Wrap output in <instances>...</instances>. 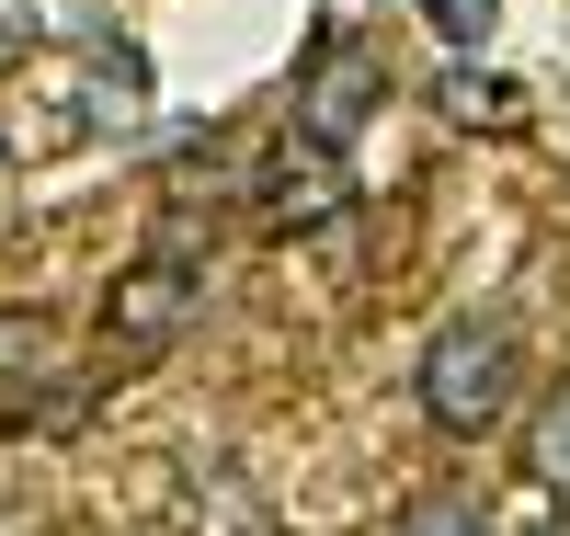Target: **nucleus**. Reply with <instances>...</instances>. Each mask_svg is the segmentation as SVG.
Segmentation results:
<instances>
[{"label": "nucleus", "mask_w": 570, "mask_h": 536, "mask_svg": "<svg viewBox=\"0 0 570 536\" xmlns=\"http://www.w3.org/2000/svg\"><path fill=\"white\" fill-rule=\"evenodd\" d=\"M513 388H525V331L491 320V309H468V320H445L422 343V411L445 433H491L513 411Z\"/></svg>", "instance_id": "1"}, {"label": "nucleus", "mask_w": 570, "mask_h": 536, "mask_svg": "<svg viewBox=\"0 0 570 536\" xmlns=\"http://www.w3.org/2000/svg\"><path fill=\"white\" fill-rule=\"evenodd\" d=\"M206 298V274L183 263V252H149L137 274H115V309H104V354H160L183 320H195Z\"/></svg>", "instance_id": "2"}, {"label": "nucleus", "mask_w": 570, "mask_h": 536, "mask_svg": "<svg viewBox=\"0 0 570 536\" xmlns=\"http://www.w3.org/2000/svg\"><path fill=\"white\" fill-rule=\"evenodd\" d=\"M343 206V149H320V137H285L274 149V183H263V217H331Z\"/></svg>", "instance_id": "3"}, {"label": "nucleus", "mask_w": 570, "mask_h": 536, "mask_svg": "<svg viewBox=\"0 0 570 536\" xmlns=\"http://www.w3.org/2000/svg\"><path fill=\"white\" fill-rule=\"evenodd\" d=\"M525 468H537V491H559V503H570V388L537 411V433H525Z\"/></svg>", "instance_id": "4"}, {"label": "nucleus", "mask_w": 570, "mask_h": 536, "mask_svg": "<svg viewBox=\"0 0 570 536\" xmlns=\"http://www.w3.org/2000/svg\"><path fill=\"white\" fill-rule=\"evenodd\" d=\"M389 536H502V525H491L480 503H468V491H422V503H411Z\"/></svg>", "instance_id": "5"}, {"label": "nucleus", "mask_w": 570, "mask_h": 536, "mask_svg": "<svg viewBox=\"0 0 570 536\" xmlns=\"http://www.w3.org/2000/svg\"><path fill=\"white\" fill-rule=\"evenodd\" d=\"M58 35H91L69 0H0V46H58Z\"/></svg>", "instance_id": "6"}]
</instances>
